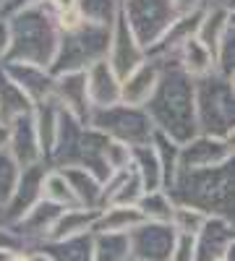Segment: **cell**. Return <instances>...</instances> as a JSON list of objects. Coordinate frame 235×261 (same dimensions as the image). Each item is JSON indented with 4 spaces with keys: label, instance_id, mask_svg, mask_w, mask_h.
Wrapping results in <instances>:
<instances>
[{
    "label": "cell",
    "instance_id": "cell-52",
    "mask_svg": "<svg viewBox=\"0 0 235 261\" xmlns=\"http://www.w3.org/2000/svg\"><path fill=\"white\" fill-rule=\"evenodd\" d=\"M6 6H8V0H0V16H3V11H6Z\"/></svg>",
    "mask_w": 235,
    "mask_h": 261
},
{
    "label": "cell",
    "instance_id": "cell-41",
    "mask_svg": "<svg viewBox=\"0 0 235 261\" xmlns=\"http://www.w3.org/2000/svg\"><path fill=\"white\" fill-rule=\"evenodd\" d=\"M170 261H196V246H194V238H183L180 235V241L175 246V253Z\"/></svg>",
    "mask_w": 235,
    "mask_h": 261
},
{
    "label": "cell",
    "instance_id": "cell-36",
    "mask_svg": "<svg viewBox=\"0 0 235 261\" xmlns=\"http://www.w3.org/2000/svg\"><path fill=\"white\" fill-rule=\"evenodd\" d=\"M42 196H45V201H53L63 209H71V206H79L76 201V193L66 178V172L63 170H55L50 167L47 175H45V186H42Z\"/></svg>",
    "mask_w": 235,
    "mask_h": 261
},
{
    "label": "cell",
    "instance_id": "cell-7",
    "mask_svg": "<svg viewBox=\"0 0 235 261\" xmlns=\"http://www.w3.org/2000/svg\"><path fill=\"white\" fill-rule=\"evenodd\" d=\"M178 16L180 13L173 0H123V18L146 53L160 45V39L170 32Z\"/></svg>",
    "mask_w": 235,
    "mask_h": 261
},
{
    "label": "cell",
    "instance_id": "cell-12",
    "mask_svg": "<svg viewBox=\"0 0 235 261\" xmlns=\"http://www.w3.org/2000/svg\"><path fill=\"white\" fill-rule=\"evenodd\" d=\"M53 99H55L66 113L76 115L79 120H84V123L89 125V118H92V113H94V105H92V97H89V79H87V71L55 76V94H53Z\"/></svg>",
    "mask_w": 235,
    "mask_h": 261
},
{
    "label": "cell",
    "instance_id": "cell-17",
    "mask_svg": "<svg viewBox=\"0 0 235 261\" xmlns=\"http://www.w3.org/2000/svg\"><path fill=\"white\" fill-rule=\"evenodd\" d=\"M8 151L16 157V162H18L21 167L45 165V151H42L39 134H37V125H34V113L11 123Z\"/></svg>",
    "mask_w": 235,
    "mask_h": 261
},
{
    "label": "cell",
    "instance_id": "cell-30",
    "mask_svg": "<svg viewBox=\"0 0 235 261\" xmlns=\"http://www.w3.org/2000/svg\"><path fill=\"white\" fill-rule=\"evenodd\" d=\"M230 32V8L225 3H212L204 16H201V27H199V39L206 47L217 50V45L225 39Z\"/></svg>",
    "mask_w": 235,
    "mask_h": 261
},
{
    "label": "cell",
    "instance_id": "cell-32",
    "mask_svg": "<svg viewBox=\"0 0 235 261\" xmlns=\"http://www.w3.org/2000/svg\"><path fill=\"white\" fill-rule=\"evenodd\" d=\"M178 204L173 201L170 191H149L139 201V212L144 214V222H160V225H173Z\"/></svg>",
    "mask_w": 235,
    "mask_h": 261
},
{
    "label": "cell",
    "instance_id": "cell-14",
    "mask_svg": "<svg viewBox=\"0 0 235 261\" xmlns=\"http://www.w3.org/2000/svg\"><path fill=\"white\" fill-rule=\"evenodd\" d=\"M84 134H87V123L63 110L58 139H55V146H53V154L47 160V167H55V170L79 167V151H81Z\"/></svg>",
    "mask_w": 235,
    "mask_h": 261
},
{
    "label": "cell",
    "instance_id": "cell-39",
    "mask_svg": "<svg viewBox=\"0 0 235 261\" xmlns=\"http://www.w3.org/2000/svg\"><path fill=\"white\" fill-rule=\"evenodd\" d=\"M215 63H217V73L222 79H232L235 76V29L230 27V32L225 34V39L215 50Z\"/></svg>",
    "mask_w": 235,
    "mask_h": 261
},
{
    "label": "cell",
    "instance_id": "cell-44",
    "mask_svg": "<svg viewBox=\"0 0 235 261\" xmlns=\"http://www.w3.org/2000/svg\"><path fill=\"white\" fill-rule=\"evenodd\" d=\"M173 3H175L178 13L186 16V13H201V11H206L215 0H173Z\"/></svg>",
    "mask_w": 235,
    "mask_h": 261
},
{
    "label": "cell",
    "instance_id": "cell-25",
    "mask_svg": "<svg viewBox=\"0 0 235 261\" xmlns=\"http://www.w3.org/2000/svg\"><path fill=\"white\" fill-rule=\"evenodd\" d=\"M97 220H99V209H84V206H71L60 214V220L53 230L50 241H68V238H79V235H89L97 230Z\"/></svg>",
    "mask_w": 235,
    "mask_h": 261
},
{
    "label": "cell",
    "instance_id": "cell-2",
    "mask_svg": "<svg viewBox=\"0 0 235 261\" xmlns=\"http://www.w3.org/2000/svg\"><path fill=\"white\" fill-rule=\"evenodd\" d=\"M170 196L178 206H194L235 225V157L220 167L180 172Z\"/></svg>",
    "mask_w": 235,
    "mask_h": 261
},
{
    "label": "cell",
    "instance_id": "cell-43",
    "mask_svg": "<svg viewBox=\"0 0 235 261\" xmlns=\"http://www.w3.org/2000/svg\"><path fill=\"white\" fill-rule=\"evenodd\" d=\"M42 6H45V8L55 16V21H58L60 16H66V13L76 11V8H79V0H45Z\"/></svg>",
    "mask_w": 235,
    "mask_h": 261
},
{
    "label": "cell",
    "instance_id": "cell-31",
    "mask_svg": "<svg viewBox=\"0 0 235 261\" xmlns=\"http://www.w3.org/2000/svg\"><path fill=\"white\" fill-rule=\"evenodd\" d=\"M131 167L139 172V178L144 180L146 193H149V191H162V188H165L162 165H160V157H157V151H154L152 144L134 149V165H131Z\"/></svg>",
    "mask_w": 235,
    "mask_h": 261
},
{
    "label": "cell",
    "instance_id": "cell-20",
    "mask_svg": "<svg viewBox=\"0 0 235 261\" xmlns=\"http://www.w3.org/2000/svg\"><path fill=\"white\" fill-rule=\"evenodd\" d=\"M144 180L139 178V172L131 167L125 172H115L105 180V191H102V209L105 206H113V204H120V206H139V201L144 199Z\"/></svg>",
    "mask_w": 235,
    "mask_h": 261
},
{
    "label": "cell",
    "instance_id": "cell-21",
    "mask_svg": "<svg viewBox=\"0 0 235 261\" xmlns=\"http://www.w3.org/2000/svg\"><path fill=\"white\" fill-rule=\"evenodd\" d=\"M201 13H186V16H178V21L173 27H170V32L160 39V45L149 53V58H154V60H170V58H175L178 50L186 45V42L191 39H196L199 37V27H201Z\"/></svg>",
    "mask_w": 235,
    "mask_h": 261
},
{
    "label": "cell",
    "instance_id": "cell-13",
    "mask_svg": "<svg viewBox=\"0 0 235 261\" xmlns=\"http://www.w3.org/2000/svg\"><path fill=\"white\" fill-rule=\"evenodd\" d=\"M66 212L63 206L53 204V201H45L42 199L24 220H21L18 225H13L16 235L21 238V243H24V248H39L45 246L50 238H53V230L60 220V214Z\"/></svg>",
    "mask_w": 235,
    "mask_h": 261
},
{
    "label": "cell",
    "instance_id": "cell-45",
    "mask_svg": "<svg viewBox=\"0 0 235 261\" xmlns=\"http://www.w3.org/2000/svg\"><path fill=\"white\" fill-rule=\"evenodd\" d=\"M11 53V27H8V18L0 16V65L8 60Z\"/></svg>",
    "mask_w": 235,
    "mask_h": 261
},
{
    "label": "cell",
    "instance_id": "cell-51",
    "mask_svg": "<svg viewBox=\"0 0 235 261\" xmlns=\"http://www.w3.org/2000/svg\"><path fill=\"white\" fill-rule=\"evenodd\" d=\"M230 27H232V29H235V8H232V11H230Z\"/></svg>",
    "mask_w": 235,
    "mask_h": 261
},
{
    "label": "cell",
    "instance_id": "cell-1",
    "mask_svg": "<svg viewBox=\"0 0 235 261\" xmlns=\"http://www.w3.org/2000/svg\"><path fill=\"white\" fill-rule=\"evenodd\" d=\"M160 63H162V79L152 102L146 105V113L160 134L170 136L178 144H186L194 136H199L196 79H191L175 60H160Z\"/></svg>",
    "mask_w": 235,
    "mask_h": 261
},
{
    "label": "cell",
    "instance_id": "cell-40",
    "mask_svg": "<svg viewBox=\"0 0 235 261\" xmlns=\"http://www.w3.org/2000/svg\"><path fill=\"white\" fill-rule=\"evenodd\" d=\"M105 160H108V167H110L113 175H115V172L131 170V165H134V146H128V144H123V141L110 139L108 151H105Z\"/></svg>",
    "mask_w": 235,
    "mask_h": 261
},
{
    "label": "cell",
    "instance_id": "cell-18",
    "mask_svg": "<svg viewBox=\"0 0 235 261\" xmlns=\"http://www.w3.org/2000/svg\"><path fill=\"white\" fill-rule=\"evenodd\" d=\"M232 241H235V225L220 220V217H209L204 230L194 238L196 261H222Z\"/></svg>",
    "mask_w": 235,
    "mask_h": 261
},
{
    "label": "cell",
    "instance_id": "cell-23",
    "mask_svg": "<svg viewBox=\"0 0 235 261\" xmlns=\"http://www.w3.org/2000/svg\"><path fill=\"white\" fill-rule=\"evenodd\" d=\"M34 102L24 94V89L6 73V68L0 65V120L3 123H13L24 115H32L34 113Z\"/></svg>",
    "mask_w": 235,
    "mask_h": 261
},
{
    "label": "cell",
    "instance_id": "cell-50",
    "mask_svg": "<svg viewBox=\"0 0 235 261\" xmlns=\"http://www.w3.org/2000/svg\"><path fill=\"white\" fill-rule=\"evenodd\" d=\"M225 261H235V241H232V246H230V251H227Z\"/></svg>",
    "mask_w": 235,
    "mask_h": 261
},
{
    "label": "cell",
    "instance_id": "cell-27",
    "mask_svg": "<svg viewBox=\"0 0 235 261\" xmlns=\"http://www.w3.org/2000/svg\"><path fill=\"white\" fill-rule=\"evenodd\" d=\"M66 178L76 193V201L84 209H102V191H105V180H99L94 172L84 170V167H66Z\"/></svg>",
    "mask_w": 235,
    "mask_h": 261
},
{
    "label": "cell",
    "instance_id": "cell-9",
    "mask_svg": "<svg viewBox=\"0 0 235 261\" xmlns=\"http://www.w3.org/2000/svg\"><path fill=\"white\" fill-rule=\"evenodd\" d=\"M47 170H50L47 165L24 167V175H21V183H18L16 193L11 196V201L3 206V217H6V225L8 227L18 225L42 199H45V196H42V186H45Z\"/></svg>",
    "mask_w": 235,
    "mask_h": 261
},
{
    "label": "cell",
    "instance_id": "cell-54",
    "mask_svg": "<svg viewBox=\"0 0 235 261\" xmlns=\"http://www.w3.org/2000/svg\"><path fill=\"white\" fill-rule=\"evenodd\" d=\"M0 225H6V217H3V206H0Z\"/></svg>",
    "mask_w": 235,
    "mask_h": 261
},
{
    "label": "cell",
    "instance_id": "cell-15",
    "mask_svg": "<svg viewBox=\"0 0 235 261\" xmlns=\"http://www.w3.org/2000/svg\"><path fill=\"white\" fill-rule=\"evenodd\" d=\"M3 68L21 89H24V94L34 105H42V102L53 99V94H55V73L50 68L32 65V63H3Z\"/></svg>",
    "mask_w": 235,
    "mask_h": 261
},
{
    "label": "cell",
    "instance_id": "cell-38",
    "mask_svg": "<svg viewBox=\"0 0 235 261\" xmlns=\"http://www.w3.org/2000/svg\"><path fill=\"white\" fill-rule=\"evenodd\" d=\"M206 222H209V217L201 209H194V206H178L175 217H173V227L183 238H196L204 230Z\"/></svg>",
    "mask_w": 235,
    "mask_h": 261
},
{
    "label": "cell",
    "instance_id": "cell-16",
    "mask_svg": "<svg viewBox=\"0 0 235 261\" xmlns=\"http://www.w3.org/2000/svg\"><path fill=\"white\" fill-rule=\"evenodd\" d=\"M162 79V63L149 58L146 63H141L136 71H131L123 79V105H131V107H146L152 102L157 86Z\"/></svg>",
    "mask_w": 235,
    "mask_h": 261
},
{
    "label": "cell",
    "instance_id": "cell-48",
    "mask_svg": "<svg viewBox=\"0 0 235 261\" xmlns=\"http://www.w3.org/2000/svg\"><path fill=\"white\" fill-rule=\"evenodd\" d=\"M29 251H32V261H53V256L42 248H29Z\"/></svg>",
    "mask_w": 235,
    "mask_h": 261
},
{
    "label": "cell",
    "instance_id": "cell-34",
    "mask_svg": "<svg viewBox=\"0 0 235 261\" xmlns=\"http://www.w3.org/2000/svg\"><path fill=\"white\" fill-rule=\"evenodd\" d=\"M154 151H157V157H160V165H162V175H165V191H170L175 186L178 175H180V144L173 141L170 136L160 134L157 130V136L152 141Z\"/></svg>",
    "mask_w": 235,
    "mask_h": 261
},
{
    "label": "cell",
    "instance_id": "cell-11",
    "mask_svg": "<svg viewBox=\"0 0 235 261\" xmlns=\"http://www.w3.org/2000/svg\"><path fill=\"white\" fill-rule=\"evenodd\" d=\"M108 60H110V65L115 68V73L120 79H125L131 71H136L141 63L149 60L146 47L136 39V34L131 32V27H128V21L123 18V13L118 18V24L113 27V45H110Z\"/></svg>",
    "mask_w": 235,
    "mask_h": 261
},
{
    "label": "cell",
    "instance_id": "cell-53",
    "mask_svg": "<svg viewBox=\"0 0 235 261\" xmlns=\"http://www.w3.org/2000/svg\"><path fill=\"white\" fill-rule=\"evenodd\" d=\"M225 6H227V8L232 11V8H235V0H225Z\"/></svg>",
    "mask_w": 235,
    "mask_h": 261
},
{
    "label": "cell",
    "instance_id": "cell-26",
    "mask_svg": "<svg viewBox=\"0 0 235 261\" xmlns=\"http://www.w3.org/2000/svg\"><path fill=\"white\" fill-rule=\"evenodd\" d=\"M144 225V214L139 212V206H105L99 209V220H97V230L94 232H113V235H131L136 227Z\"/></svg>",
    "mask_w": 235,
    "mask_h": 261
},
{
    "label": "cell",
    "instance_id": "cell-55",
    "mask_svg": "<svg viewBox=\"0 0 235 261\" xmlns=\"http://www.w3.org/2000/svg\"><path fill=\"white\" fill-rule=\"evenodd\" d=\"M230 81H232V89H235V76H232V79H230Z\"/></svg>",
    "mask_w": 235,
    "mask_h": 261
},
{
    "label": "cell",
    "instance_id": "cell-28",
    "mask_svg": "<svg viewBox=\"0 0 235 261\" xmlns=\"http://www.w3.org/2000/svg\"><path fill=\"white\" fill-rule=\"evenodd\" d=\"M60 115H63V107L55 99H47V102L34 107V125H37V134H39L42 151H45V165L53 154V146H55V139H58Z\"/></svg>",
    "mask_w": 235,
    "mask_h": 261
},
{
    "label": "cell",
    "instance_id": "cell-46",
    "mask_svg": "<svg viewBox=\"0 0 235 261\" xmlns=\"http://www.w3.org/2000/svg\"><path fill=\"white\" fill-rule=\"evenodd\" d=\"M8 139H11V125L0 120V151L8 149Z\"/></svg>",
    "mask_w": 235,
    "mask_h": 261
},
{
    "label": "cell",
    "instance_id": "cell-19",
    "mask_svg": "<svg viewBox=\"0 0 235 261\" xmlns=\"http://www.w3.org/2000/svg\"><path fill=\"white\" fill-rule=\"evenodd\" d=\"M89 79V97L94 110H102V107H113L120 105L123 97V79L115 73V68L110 65V60H102L97 65L87 71Z\"/></svg>",
    "mask_w": 235,
    "mask_h": 261
},
{
    "label": "cell",
    "instance_id": "cell-37",
    "mask_svg": "<svg viewBox=\"0 0 235 261\" xmlns=\"http://www.w3.org/2000/svg\"><path fill=\"white\" fill-rule=\"evenodd\" d=\"M21 175H24V167L16 162V157L8 149L0 151V206H6L11 201V196L16 193Z\"/></svg>",
    "mask_w": 235,
    "mask_h": 261
},
{
    "label": "cell",
    "instance_id": "cell-33",
    "mask_svg": "<svg viewBox=\"0 0 235 261\" xmlns=\"http://www.w3.org/2000/svg\"><path fill=\"white\" fill-rule=\"evenodd\" d=\"M79 13L87 24L113 29L123 13V0H79Z\"/></svg>",
    "mask_w": 235,
    "mask_h": 261
},
{
    "label": "cell",
    "instance_id": "cell-6",
    "mask_svg": "<svg viewBox=\"0 0 235 261\" xmlns=\"http://www.w3.org/2000/svg\"><path fill=\"white\" fill-rule=\"evenodd\" d=\"M89 125L97 128L99 134L108 139L123 141L128 146H149L157 136V128L149 118L146 107H131V105H113V107H102L94 110L89 118Z\"/></svg>",
    "mask_w": 235,
    "mask_h": 261
},
{
    "label": "cell",
    "instance_id": "cell-42",
    "mask_svg": "<svg viewBox=\"0 0 235 261\" xmlns=\"http://www.w3.org/2000/svg\"><path fill=\"white\" fill-rule=\"evenodd\" d=\"M21 248H24V243L16 235V230L8 225H0V251H21Z\"/></svg>",
    "mask_w": 235,
    "mask_h": 261
},
{
    "label": "cell",
    "instance_id": "cell-35",
    "mask_svg": "<svg viewBox=\"0 0 235 261\" xmlns=\"http://www.w3.org/2000/svg\"><path fill=\"white\" fill-rule=\"evenodd\" d=\"M92 261H134L131 235L94 232V258Z\"/></svg>",
    "mask_w": 235,
    "mask_h": 261
},
{
    "label": "cell",
    "instance_id": "cell-56",
    "mask_svg": "<svg viewBox=\"0 0 235 261\" xmlns=\"http://www.w3.org/2000/svg\"><path fill=\"white\" fill-rule=\"evenodd\" d=\"M215 3H225V0H215Z\"/></svg>",
    "mask_w": 235,
    "mask_h": 261
},
{
    "label": "cell",
    "instance_id": "cell-3",
    "mask_svg": "<svg viewBox=\"0 0 235 261\" xmlns=\"http://www.w3.org/2000/svg\"><path fill=\"white\" fill-rule=\"evenodd\" d=\"M11 27V53L6 63H32L53 71L60 47V27L45 6H32L8 16Z\"/></svg>",
    "mask_w": 235,
    "mask_h": 261
},
{
    "label": "cell",
    "instance_id": "cell-8",
    "mask_svg": "<svg viewBox=\"0 0 235 261\" xmlns=\"http://www.w3.org/2000/svg\"><path fill=\"white\" fill-rule=\"evenodd\" d=\"M180 235L173 225L144 222L131 232V253L134 261H170L175 253Z\"/></svg>",
    "mask_w": 235,
    "mask_h": 261
},
{
    "label": "cell",
    "instance_id": "cell-22",
    "mask_svg": "<svg viewBox=\"0 0 235 261\" xmlns=\"http://www.w3.org/2000/svg\"><path fill=\"white\" fill-rule=\"evenodd\" d=\"M170 60H175L180 68H183L191 79H196V81H201V79H206V76H212V73H217L215 50L206 47L199 37L191 39V42H186V45L178 50V55L170 58Z\"/></svg>",
    "mask_w": 235,
    "mask_h": 261
},
{
    "label": "cell",
    "instance_id": "cell-4",
    "mask_svg": "<svg viewBox=\"0 0 235 261\" xmlns=\"http://www.w3.org/2000/svg\"><path fill=\"white\" fill-rule=\"evenodd\" d=\"M110 45H113V29L84 21L81 27H76L71 32H63L58 58L53 63V73L60 76V73L89 71L92 65L108 60Z\"/></svg>",
    "mask_w": 235,
    "mask_h": 261
},
{
    "label": "cell",
    "instance_id": "cell-24",
    "mask_svg": "<svg viewBox=\"0 0 235 261\" xmlns=\"http://www.w3.org/2000/svg\"><path fill=\"white\" fill-rule=\"evenodd\" d=\"M108 144L110 139L99 134L97 128L87 125V134H84V141H81V151H79V167L94 172L99 180H108L113 172L108 167V160H105V151H108Z\"/></svg>",
    "mask_w": 235,
    "mask_h": 261
},
{
    "label": "cell",
    "instance_id": "cell-49",
    "mask_svg": "<svg viewBox=\"0 0 235 261\" xmlns=\"http://www.w3.org/2000/svg\"><path fill=\"white\" fill-rule=\"evenodd\" d=\"M225 144H227V149H230V154L235 157V128H232L230 134L225 136Z\"/></svg>",
    "mask_w": 235,
    "mask_h": 261
},
{
    "label": "cell",
    "instance_id": "cell-10",
    "mask_svg": "<svg viewBox=\"0 0 235 261\" xmlns=\"http://www.w3.org/2000/svg\"><path fill=\"white\" fill-rule=\"evenodd\" d=\"M232 154L220 136L199 134L191 141L180 144V172H194V170H209L230 162Z\"/></svg>",
    "mask_w": 235,
    "mask_h": 261
},
{
    "label": "cell",
    "instance_id": "cell-29",
    "mask_svg": "<svg viewBox=\"0 0 235 261\" xmlns=\"http://www.w3.org/2000/svg\"><path fill=\"white\" fill-rule=\"evenodd\" d=\"M39 248L47 251L53 261H92L94 258V232L68 238V241H47Z\"/></svg>",
    "mask_w": 235,
    "mask_h": 261
},
{
    "label": "cell",
    "instance_id": "cell-5",
    "mask_svg": "<svg viewBox=\"0 0 235 261\" xmlns=\"http://www.w3.org/2000/svg\"><path fill=\"white\" fill-rule=\"evenodd\" d=\"M196 120L199 134L220 139L235 128V89L230 79L212 73L196 81Z\"/></svg>",
    "mask_w": 235,
    "mask_h": 261
},
{
    "label": "cell",
    "instance_id": "cell-47",
    "mask_svg": "<svg viewBox=\"0 0 235 261\" xmlns=\"http://www.w3.org/2000/svg\"><path fill=\"white\" fill-rule=\"evenodd\" d=\"M8 261H32V251H29V248H21V251H13Z\"/></svg>",
    "mask_w": 235,
    "mask_h": 261
},
{
    "label": "cell",
    "instance_id": "cell-57",
    "mask_svg": "<svg viewBox=\"0 0 235 261\" xmlns=\"http://www.w3.org/2000/svg\"><path fill=\"white\" fill-rule=\"evenodd\" d=\"M222 261H225V258H222Z\"/></svg>",
    "mask_w": 235,
    "mask_h": 261
}]
</instances>
